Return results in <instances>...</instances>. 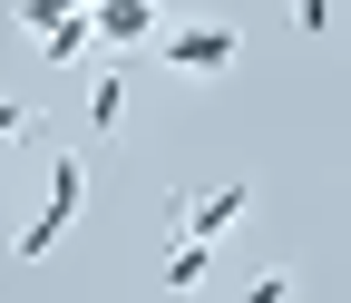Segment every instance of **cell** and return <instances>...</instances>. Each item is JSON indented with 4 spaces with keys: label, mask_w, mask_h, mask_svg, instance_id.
<instances>
[{
    "label": "cell",
    "mask_w": 351,
    "mask_h": 303,
    "mask_svg": "<svg viewBox=\"0 0 351 303\" xmlns=\"http://www.w3.org/2000/svg\"><path fill=\"white\" fill-rule=\"evenodd\" d=\"M293 30H302V39H332V30H341V0H293Z\"/></svg>",
    "instance_id": "cell-10"
},
{
    "label": "cell",
    "mask_w": 351,
    "mask_h": 303,
    "mask_svg": "<svg viewBox=\"0 0 351 303\" xmlns=\"http://www.w3.org/2000/svg\"><path fill=\"white\" fill-rule=\"evenodd\" d=\"M78 205H88V157H78V147H59V157H49V186H39V205L20 215V235H10V254H20V265L59 254V235L78 225Z\"/></svg>",
    "instance_id": "cell-1"
},
{
    "label": "cell",
    "mask_w": 351,
    "mask_h": 303,
    "mask_svg": "<svg viewBox=\"0 0 351 303\" xmlns=\"http://www.w3.org/2000/svg\"><path fill=\"white\" fill-rule=\"evenodd\" d=\"M20 137H39V108H29V98H10V89H0V157H10Z\"/></svg>",
    "instance_id": "cell-9"
},
{
    "label": "cell",
    "mask_w": 351,
    "mask_h": 303,
    "mask_svg": "<svg viewBox=\"0 0 351 303\" xmlns=\"http://www.w3.org/2000/svg\"><path fill=\"white\" fill-rule=\"evenodd\" d=\"M78 10H98V0H20L10 20H20V30L39 39V30H59V20H78Z\"/></svg>",
    "instance_id": "cell-7"
},
{
    "label": "cell",
    "mask_w": 351,
    "mask_h": 303,
    "mask_svg": "<svg viewBox=\"0 0 351 303\" xmlns=\"http://www.w3.org/2000/svg\"><path fill=\"white\" fill-rule=\"evenodd\" d=\"M166 30V0H98V39L108 49H156Z\"/></svg>",
    "instance_id": "cell-4"
},
{
    "label": "cell",
    "mask_w": 351,
    "mask_h": 303,
    "mask_svg": "<svg viewBox=\"0 0 351 303\" xmlns=\"http://www.w3.org/2000/svg\"><path fill=\"white\" fill-rule=\"evenodd\" d=\"M156 59H166L176 78H225V69L244 59V30H234V20H166V30H156Z\"/></svg>",
    "instance_id": "cell-3"
},
{
    "label": "cell",
    "mask_w": 351,
    "mask_h": 303,
    "mask_svg": "<svg viewBox=\"0 0 351 303\" xmlns=\"http://www.w3.org/2000/svg\"><path fill=\"white\" fill-rule=\"evenodd\" d=\"M254 215V186L244 177H215V186H176L166 196V235H195V245H225Z\"/></svg>",
    "instance_id": "cell-2"
},
{
    "label": "cell",
    "mask_w": 351,
    "mask_h": 303,
    "mask_svg": "<svg viewBox=\"0 0 351 303\" xmlns=\"http://www.w3.org/2000/svg\"><path fill=\"white\" fill-rule=\"evenodd\" d=\"M293 293H302V274H293V265H263V274H254L234 303H293Z\"/></svg>",
    "instance_id": "cell-8"
},
{
    "label": "cell",
    "mask_w": 351,
    "mask_h": 303,
    "mask_svg": "<svg viewBox=\"0 0 351 303\" xmlns=\"http://www.w3.org/2000/svg\"><path fill=\"white\" fill-rule=\"evenodd\" d=\"M88 127H98V137L127 127V69H98V78H88Z\"/></svg>",
    "instance_id": "cell-5"
},
{
    "label": "cell",
    "mask_w": 351,
    "mask_h": 303,
    "mask_svg": "<svg viewBox=\"0 0 351 303\" xmlns=\"http://www.w3.org/2000/svg\"><path fill=\"white\" fill-rule=\"evenodd\" d=\"M156 274H166V293H195V284L215 274V245H195V235H176V254H166Z\"/></svg>",
    "instance_id": "cell-6"
}]
</instances>
